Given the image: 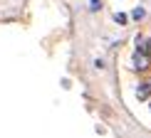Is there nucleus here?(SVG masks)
Wrapping results in <instances>:
<instances>
[{
    "label": "nucleus",
    "mask_w": 151,
    "mask_h": 138,
    "mask_svg": "<svg viewBox=\"0 0 151 138\" xmlns=\"http://www.w3.org/2000/svg\"><path fill=\"white\" fill-rule=\"evenodd\" d=\"M131 64H134V69H136V72H146V69H149L151 57L146 54V49H144L141 45H136V54H134V62H131Z\"/></svg>",
    "instance_id": "nucleus-1"
},
{
    "label": "nucleus",
    "mask_w": 151,
    "mask_h": 138,
    "mask_svg": "<svg viewBox=\"0 0 151 138\" xmlns=\"http://www.w3.org/2000/svg\"><path fill=\"white\" fill-rule=\"evenodd\" d=\"M136 96L139 99H151V84H141L139 89H136Z\"/></svg>",
    "instance_id": "nucleus-2"
},
{
    "label": "nucleus",
    "mask_w": 151,
    "mask_h": 138,
    "mask_svg": "<svg viewBox=\"0 0 151 138\" xmlns=\"http://www.w3.org/2000/svg\"><path fill=\"white\" fill-rule=\"evenodd\" d=\"M114 22H116V25H127V22H129V15H124V12H116V15H114Z\"/></svg>",
    "instance_id": "nucleus-3"
},
{
    "label": "nucleus",
    "mask_w": 151,
    "mask_h": 138,
    "mask_svg": "<svg viewBox=\"0 0 151 138\" xmlns=\"http://www.w3.org/2000/svg\"><path fill=\"white\" fill-rule=\"evenodd\" d=\"M144 15H146V10H144V8H134V12H131V17H134V20H141Z\"/></svg>",
    "instance_id": "nucleus-4"
},
{
    "label": "nucleus",
    "mask_w": 151,
    "mask_h": 138,
    "mask_svg": "<svg viewBox=\"0 0 151 138\" xmlns=\"http://www.w3.org/2000/svg\"><path fill=\"white\" fill-rule=\"evenodd\" d=\"M144 49H146V54H149V57H151V37H149V40H146V45H144Z\"/></svg>",
    "instance_id": "nucleus-5"
},
{
    "label": "nucleus",
    "mask_w": 151,
    "mask_h": 138,
    "mask_svg": "<svg viewBox=\"0 0 151 138\" xmlns=\"http://www.w3.org/2000/svg\"><path fill=\"white\" fill-rule=\"evenodd\" d=\"M89 8H92V10H99V0H92V3H89Z\"/></svg>",
    "instance_id": "nucleus-6"
}]
</instances>
